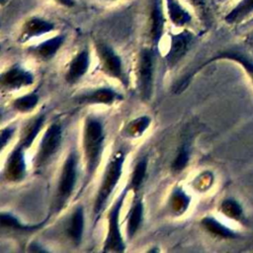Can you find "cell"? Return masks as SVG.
Masks as SVG:
<instances>
[{
  "label": "cell",
  "instance_id": "obj_11",
  "mask_svg": "<svg viewBox=\"0 0 253 253\" xmlns=\"http://www.w3.org/2000/svg\"><path fill=\"white\" fill-rule=\"evenodd\" d=\"M190 42V35L182 33L172 38L170 48L167 54V62L170 65H175L186 53Z\"/></svg>",
  "mask_w": 253,
  "mask_h": 253
},
{
  "label": "cell",
  "instance_id": "obj_32",
  "mask_svg": "<svg viewBox=\"0 0 253 253\" xmlns=\"http://www.w3.org/2000/svg\"><path fill=\"white\" fill-rule=\"evenodd\" d=\"M191 2L195 5H202L203 4V0H191Z\"/></svg>",
  "mask_w": 253,
  "mask_h": 253
},
{
  "label": "cell",
  "instance_id": "obj_13",
  "mask_svg": "<svg viewBox=\"0 0 253 253\" xmlns=\"http://www.w3.org/2000/svg\"><path fill=\"white\" fill-rule=\"evenodd\" d=\"M83 228H84V212H83V209L81 207H78L74 211L70 218L69 225L67 227L68 235L75 244L80 243L82 239Z\"/></svg>",
  "mask_w": 253,
  "mask_h": 253
},
{
  "label": "cell",
  "instance_id": "obj_18",
  "mask_svg": "<svg viewBox=\"0 0 253 253\" xmlns=\"http://www.w3.org/2000/svg\"><path fill=\"white\" fill-rule=\"evenodd\" d=\"M142 213H143L142 203L141 201H136L130 210L128 220H127V234L129 237H132L137 231L140 225V222L142 220Z\"/></svg>",
  "mask_w": 253,
  "mask_h": 253
},
{
  "label": "cell",
  "instance_id": "obj_15",
  "mask_svg": "<svg viewBox=\"0 0 253 253\" xmlns=\"http://www.w3.org/2000/svg\"><path fill=\"white\" fill-rule=\"evenodd\" d=\"M166 3L169 17L176 26H184L191 21V16L177 0H166Z\"/></svg>",
  "mask_w": 253,
  "mask_h": 253
},
{
  "label": "cell",
  "instance_id": "obj_6",
  "mask_svg": "<svg viewBox=\"0 0 253 253\" xmlns=\"http://www.w3.org/2000/svg\"><path fill=\"white\" fill-rule=\"evenodd\" d=\"M61 141V128L57 124H52L42 136L39 153L37 156V164H43L58 149Z\"/></svg>",
  "mask_w": 253,
  "mask_h": 253
},
{
  "label": "cell",
  "instance_id": "obj_25",
  "mask_svg": "<svg viewBox=\"0 0 253 253\" xmlns=\"http://www.w3.org/2000/svg\"><path fill=\"white\" fill-rule=\"evenodd\" d=\"M150 124V118L148 117H141L137 118L133 122H131L128 125L127 131L130 135H140L143 133V131L147 128V126Z\"/></svg>",
  "mask_w": 253,
  "mask_h": 253
},
{
  "label": "cell",
  "instance_id": "obj_26",
  "mask_svg": "<svg viewBox=\"0 0 253 253\" xmlns=\"http://www.w3.org/2000/svg\"><path fill=\"white\" fill-rule=\"evenodd\" d=\"M223 56L240 62L246 68V70L248 71V73L251 75V77L253 79V61L250 58H248L238 52H227V53H224Z\"/></svg>",
  "mask_w": 253,
  "mask_h": 253
},
{
  "label": "cell",
  "instance_id": "obj_16",
  "mask_svg": "<svg viewBox=\"0 0 253 253\" xmlns=\"http://www.w3.org/2000/svg\"><path fill=\"white\" fill-rule=\"evenodd\" d=\"M117 98V94L108 88L97 89L94 92L81 98V101L96 104H111Z\"/></svg>",
  "mask_w": 253,
  "mask_h": 253
},
{
  "label": "cell",
  "instance_id": "obj_19",
  "mask_svg": "<svg viewBox=\"0 0 253 253\" xmlns=\"http://www.w3.org/2000/svg\"><path fill=\"white\" fill-rule=\"evenodd\" d=\"M253 11V0H242L227 16L226 21L233 23L241 20Z\"/></svg>",
  "mask_w": 253,
  "mask_h": 253
},
{
  "label": "cell",
  "instance_id": "obj_7",
  "mask_svg": "<svg viewBox=\"0 0 253 253\" xmlns=\"http://www.w3.org/2000/svg\"><path fill=\"white\" fill-rule=\"evenodd\" d=\"M97 48H98L100 58L103 62L105 71L109 75L121 81H124V73H123L122 61L120 56L107 44L100 43L98 44Z\"/></svg>",
  "mask_w": 253,
  "mask_h": 253
},
{
  "label": "cell",
  "instance_id": "obj_24",
  "mask_svg": "<svg viewBox=\"0 0 253 253\" xmlns=\"http://www.w3.org/2000/svg\"><path fill=\"white\" fill-rule=\"evenodd\" d=\"M38 96L36 94H29L14 101V107L20 112H29L35 108L38 103Z\"/></svg>",
  "mask_w": 253,
  "mask_h": 253
},
{
  "label": "cell",
  "instance_id": "obj_3",
  "mask_svg": "<svg viewBox=\"0 0 253 253\" xmlns=\"http://www.w3.org/2000/svg\"><path fill=\"white\" fill-rule=\"evenodd\" d=\"M126 191L123 192L120 198L116 201L113 206L111 211L108 215V232L106 236V240L104 243V251H115V252H123L125 250V244L122 237V233L119 225V216L120 211L126 198Z\"/></svg>",
  "mask_w": 253,
  "mask_h": 253
},
{
  "label": "cell",
  "instance_id": "obj_20",
  "mask_svg": "<svg viewBox=\"0 0 253 253\" xmlns=\"http://www.w3.org/2000/svg\"><path fill=\"white\" fill-rule=\"evenodd\" d=\"M146 168H147V159L143 157L140 159L137 164L135 165V168L132 172V176L130 179V188L134 191H137L139 187L142 184V181L145 177L146 173Z\"/></svg>",
  "mask_w": 253,
  "mask_h": 253
},
{
  "label": "cell",
  "instance_id": "obj_29",
  "mask_svg": "<svg viewBox=\"0 0 253 253\" xmlns=\"http://www.w3.org/2000/svg\"><path fill=\"white\" fill-rule=\"evenodd\" d=\"M174 208L178 211H184L188 204H189V199L187 196L182 191H178L174 194Z\"/></svg>",
  "mask_w": 253,
  "mask_h": 253
},
{
  "label": "cell",
  "instance_id": "obj_23",
  "mask_svg": "<svg viewBox=\"0 0 253 253\" xmlns=\"http://www.w3.org/2000/svg\"><path fill=\"white\" fill-rule=\"evenodd\" d=\"M1 224H2V226L13 228L16 230H33V229L39 228L41 226L40 224L32 225V226L24 225L20 221H18L13 215H11L9 213H5V212H3L1 214Z\"/></svg>",
  "mask_w": 253,
  "mask_h": 253
},
{
  "label": "cell",
  "instance_id": "obj_14",
  "mask_svg": "<svg viewBox=\"0 0 253 253\" xmlns=\"http://www.w3.org/2000/svg\"><path fill=\"white\" fill-rule=\"evenodd\" d=\"M152 11H151V37L154 42H158L162 36L164 19L162 13L161 0H153L152 1Z\"/></svg>",
  "mask_w": 253,
  "mask_h": 253
},
{
  "label": "cell",
  "instance_id": "obj_28",
  "mask_svg": "<svg viewBox=\"0 0 253 253\" xmlns=\"http://www.w3.org/2000/svg\"><path fill=\"white\" fill-rule=\"evenodd\" d=\"M222 211L225 214L231 217H237L241 213L240 207L235 202L230 200H227L222 204Z\"/></svg>",
  "mask_w": 253,
  "mask_h": 253
},
{
  "label": "cell",
  "instance_id": "obj_27",
  "mask_svg": "<svg viewBox=\"0 0 253 253\" xmlns=\"http://www.w3.org/2000/svg\"><path fill=\"white\" fill-rule=\"evenodd\" d=\"M189 160V153L187 148H185V146H183L180 150V152L178 153L177 157L175 158L174 162L172 163V168L175 171H180L182 169H184L187 165V162Z\"/></svg>",
  "mask_w": 253,
  "mask_h": 253
},
{
  "label": "cell",
  "instance_id": "obj_8",
  "mask_svg": "<svg viewBox=\"0 0 253 253\" xmlns=\"http://www.w3.org/2000/svg\"><path fill=\"white\" fill-rule=\"evenodd\" d=\"M24 147L18 145L9 155L6 166L5 176L10 181H20L26 174V163L24 157Z\"/></svg>",
  "mask_w": 253,
  "mask_h": 253
},
{
  "label": "cell",
  "instance_id": "obj_21",
  "mask_svg": "<svg viewBox=\"0 0 253 253\" xmlns=\"http://www.w3.org/2000/svg\"><path fill=\"white\" fill-rule=\"evenodd\" d=\"M203 225L209 231H211V233H213L215 235H219L222 237H230L233 235V233L228 228H226L221 223H219L217 220H215L214 218H211V217L204 218Z\"/></svg>",
  "mask_w": 253,
  "mask_h": 253
},
{
  "label": "cell",
  "instance_id": "obj_9",
  "mask_svg": "<svg viewBox=\"0 0 253 253\" xmlns=\"http://www.w3.org/2000/svg\"><path fill=\"white\" fill-rule=\"evenodd\" d=\"M2 84L8 89H19L33 83L34 77L29 71L15 66L2 75Z\"/></svg>",
  "mask_w": 253,
  "mask_h": 253
},
{
  "label": "cell",
  "instance_id": "obj_10",
  "mask_svg": "<svg viewBox=\"0 0 253 253\" xmlns=\"http://www.w3.org/2000/svg\"><path fill=\"white\" fill-rule=\"evenodd\" d=\"M89 53L87 50L79 52L70 62L65 78L69 83H74L80 79L88 70L89 67Z\"/></svg>",
  "mask_w": 253,
  "mask_h": 253
},
{
  "label": "cell",
  "instance_id": "obj_1",
  "mask_svg": "<svg viewBox=\"0 0 253 253\" xmlns=\"http://www.w3.org/2000/svg\"><path fill=\"white\" fill-rule=\"evenodd\" d=\"M104 129L102 124L89 118L85 123L83 133V150L87 165V172L91 175L97 168L103 148Z\"/></svg>",
  "mask_w": 253,
  "mask_h": 253
},
{
  "label": "cell",
  "instance_id": "obj_30",
  "mask_svg": "<svg viewBox=\"0 0 253 253\" xmlns=\"http://www.w3.org/2000/svg\"><path fill=\"white\" fill-rule=\"evenodd\" d=\"M13 132H14V128H9V127L2 130V133H1V147L2 148L4 147V145L6 143H8Z\"/></svg>",
  "mask_w": 253,
  "mask_h": 253
},
{
  "label": "cell",
  "instance_id": "obj_2",
  "mask_svg": "<svg viewBox=\"0 0 253 253\" xmlns=\"http://www.w3.org/2000/svg\"><path fill=\"white\" fill-rule=\"evenodd\" d=\"M125 161V155L122 151H117L111 158L102 181V184L99 188L95 206H94V212L95 214H99L101 211H103L108 198L114 191L115 187L117 186L123 170V164Z\"/></svg>",
  "mask_w": 253,
  "mask_h": 253
},
{
  "label": "cell",
  "instance_id": "obj_12",
  "mask_svg": "<svg viewBox=\"0 0 253 253\" xmlns=\"http://www.w3.org/2000/svg\"><path fill=\"white\" fill-rule=\"evenodd\" d=\"M51 30H53V25L51 23L40 18H32L24 26L23 38L28 40L30 38L48 33Z\"/></svg>",
  "mask_w": 253,
  "mask_h": 253
},
{
  "label": "cell",
  "instance_id": "obj_17",
  "mask_svg": "<svg viewBox=\"0 0 253 253\" xmlns=\"http://www.w3.org/2000/svg\"><path fill=\"white\" fill-rule=\"evenodd\" d=\"M62 42H63V37H61V36L51 38V39L43 42L40 45H38L36 47V52L41 57H42L44 59H48L55 54V52L58 50V48L60 47Z\"/></svg>",
  "mask_w": 253,
  "mask_h": 253
},
{
  "label": "cell",
  "instance_id": "obj_22",
  "mask_svg": "<svg viewBox=\"0 0 253 253\" xmlns=\"http://www.w3.org/2000/svg\"><path fill=\"white\" fill-rule=\"evenodd\" d=\"M42 123H43V117H39L37 118L33 123L32 125L28 127L27 131H26V134L21 142V145L24 147V148H27L29 147L33 141L35 140L38 132L40 131L42 126Z\"/></svg>",
  "mask_w": 253,
  "mask_h": 253
},
{
  "label": "cell",
  "instance_id": "obj_31",
  "mask_svg": "<svg viewBox=\"0 0 253 253\" xmlns=\"http://www.w3.org/2000/svg\"><path fill=\"white\" fill-rule=\"evenodd\" d=\"M55 1H57L61 5L67 6V7H72L74 5V1L73 0H55Z\"/></svg>",
  "mask_w": 253,
  "mask_h": 253
},
{
  "label": "cell",
  "instance_id": "obj_5",
  "mask_svg": "<svg viewBox=\"0 0 253 253\" xmlns=\"http://www.w3.org/2000/svg\"><path fill=\"white\" fill-rule=\"evenodd\" d=\"M153 81V54L149 49H143L138 63V86L143 99H149Z\"/></svg>",
  "mask_w": 253,
  "mask_h": 253
},
{
  "label": "cell",
  "instance_id": "obj_4",
  "mask_svg": "<svg viewBox=\"0 0 253 253\" xmlns=\"http://www.w3.org/2000/svg\"><path fill=\"white\" fill-rule=\"evenodd\" d=\"M77 160L74 153H70L63 165L57 187V204L60 208L71 195L76 183Z\"/></svg>",
  "mask_w": 253,
  "mask_h": 253
}]
</instances>
